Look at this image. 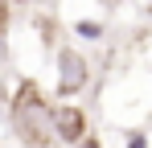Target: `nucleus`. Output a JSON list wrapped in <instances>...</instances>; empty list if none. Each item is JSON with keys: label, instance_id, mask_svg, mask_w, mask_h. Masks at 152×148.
<instances>
[{"label": "nucleus", "instance_id": "1", "mask_svg": "<svg viewBox=\"0 0 152 148\" xmlns=\"http://www.w3.org/2000/svg\"><path fill=\"white\" fill-rule=\"evenodd\" d=\"M12 123L21 132V140L29 148H50L58 144V127H53V107L41 99V91L25 82L17 91V103H12Z\"/></svg>", "mask_w": 152, "mask_h": 148}, {"label": "nucleus", "instance_id": "2", "mask_svg": "<svg viewBox=\"0 0 152 148\" xmlns=\"http://www.w3.org/2000/svg\"><path fill=\"white\" fill-rule=\"evenodd\" d=\"M53 127H58V140H86L82 136V115L74 107H53Z\"/></svg>", "mask_w": 152, "mask_h": 148}, {"label": "nucleus", "instance_id": "3", "mask_svg": "<svg viewBox=\"0 0 152 148\" xmlns=\"http://www.w3.org/2000/svg\"><path fill=\"white\" fill-rule=\"evenodd\" d=\"M62 62H66V70H70V74H66V78H62V91H74L78 82H82V74H78V70H82V66H78V58H74V53H66Z\"/></svg>", "mask_w": 152, "mask_h": 148}, {"label": "nucleus", "instance_id": "4", "mask_svg": "<svg viewBox=\"0 0 152 148\" xmlns=\"http://www.w3.org/2000/svg\"><path fill=\"white\" fill-rule=\"evenodd\" d=\"M78 148H99V144H95V140H91V136H86V140H82V144H78Z\"/></svg>", "mask_w": 152, "mask_h": 148}]
</instances>
